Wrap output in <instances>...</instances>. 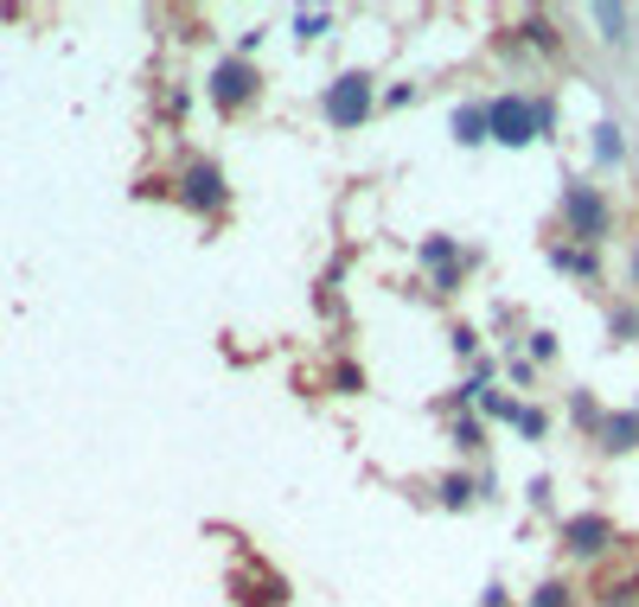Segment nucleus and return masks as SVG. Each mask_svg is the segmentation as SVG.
<instances>
[{
  "label": "nucleus",
  "instance_id": "nucleus-1",
  "mask_svg": "<svg viewBox=\"0 0 639 607\" xmlns=\"http://www.w3.org/2000/svg\"><path fill=\"white\" fill-rule=\"evenodd\" d=\"M562 230L582 243V250H601L613 237V205L601 186H588V179H569V192H562Z\"/></svg>",
  "mask_w": 639,
  "mask_h": 607
},
{
  "label": "nucleus",
  "instance_id": "nucleus-2",
  "mask_svg": "<svg viewBox=\"0 0 639 607\" xmlns=\"http://www.w3.org/2000/svg\"><path fill=\"white\" fill-rule=\"evenodd\" d=\"M204 90H211V102H218V116H243V109L262 97V71H256L243 51H230V58L211 64V83H204Z\"/></svg>",
  "mask_w": 639,
  "mask_h": 607
},
{
  "label": "nucleus",
  "instance_id": "nucleus-3",
  "mask_svg": "<svg viewBox=\"0 0 639 607\" xmlns=\"http://www.w3.org/2000/svg\"><path fill=\"white\" fill-rule=\"evenodd\" d=\"M327 122L339 128V135H352V128L371 122V109H378V90H371V71H346L327 83Z\"/></svg>",
  "mask_w": 639,
  "mask_h": 607
},
{
  "label": "nucleus",
  "instance_id": "nucleus-4",
  "mask_svg": "<svg viewBox=\"0 0 639 607\" xmlns=\"http://www.w3.org/2000/svg\"><path fill=\"white\" fill-rule=\"evenodd\" d=\"M173 199L186 205V211H199V218H218V211H224V199H230L224 167H218V160H204V153H192V160L179 167Z\"/></svg>",
  "mask_w": 639,
  "mask_h": 607
},
{
  "label": "nucleus",
  "instance_id": "nucleus-5",
  "mask_svg": "<svg viewBox=\"0 0 639 607\" xmlns=\"http://www.w3.org/2000/svg\"><path fill=\"white\" fill-rule=\"evenodd\" d=\"M620 544V531H613L608 511H576V518H562V550L576 563H601Z\"/></svg>",
  "mask_w": 639,
  "mask_h": 607
},
{
  "label": "nucleus",
  "instance_id": "nucleus-6",
  "mask_svg": "<svg viewBox=\"0 0 639 607\" xmlns=\"http://www.w3.org/2000/svg\"><path fill=\"white\" fill-rule=\"evenodd\" d=\"M486 116H492V141H506V148H525V141H537V109L531 97H492L486 102Z\"/></svg>",
  "mask_w": 639,
  "mask_h": 607
},
{
  "label": "nucleus",
  "instance_id": "nucleus-7",
  "mask_svg": "<svg viewBox=\"0 0 639 607\" xmlns=\"http://www.w3.org/2000/svg\"><path fill=\"white\" fill-rule=\"evenodd\" d=\"M422 269H429V295H460V276H467V256H460V243L455 237H422Z\"/></svg>",
  "mask_w": 639,
  "mask_h": 607
},
{
  "label": "nucleus",
  "instance_id": "nucleus-8",
  "mask_svg": "<svg viewBox=\"0 0 639 607\" xmlns=\"http://www.w3.org/2000/svg\"><path fill=\"white\" fill-rule=\"evenodd\" d=\"M595 448H601V455H633L639 448V409H608L601 429H595Z\"/></svg>",
  "mask_w": 639,
  "mask_h": 607
},
{
  "label": "nucleus",
  "instance_id": "nucleus-9",
  "mask_svg": "<svg viewBox=\"0 0 639 607\" xmlns=\"http://www.w3.org/2000/svg\"><path fill=\"white\" fill-rule=\"evenodd\" d=\"M455 141H460V148L492 141V116H486V102H460V109H455Z\"/></svg>",
  "mask_w": 639,
  "mask_h": 607
},
{
  "label": "nucleus",
  "instance_id": "nucleus-10",
  "mask_svg": "<svg viewBox=\"0 0 639 607\" xmlns=\"http://www.w3.org/2000/svg\"><path fill=\"white\" fill-rule=\"evenodd\" d=\"M550 262H557L562 276H582V281H595V276H601V256H595V250H582V243H557V250H550Z\"/></svg>",
  "mask_w": 639,
  "mask_h": 607
},
{
  "label": "nucleus",
  "instance_id": "nucleus-11",
  "mask_svg": "<svg viewBox=\"0 0 639 607\" xmlns=\"http://www.w3.org/2000/svg\"><path fill=\"white\" fill-rule=\"evenodd\" d=\"M595 160H601V167H620V160H627L620 128H613V122H595Z\"/></svg>",
  "mask_w": 639,
  "mask_h": 607
},
{
  "label": "nucleus",
  "instance_id": "nucleus-12",
  "mask_svg": "<svg viewBox=\"0 0 639 607\" xmlns=\"http://www.w3.org/2000/svg\"><path fill=\"white\" fill-rule=\"evenodd\" d=\"M525 607H576V588L569 583H557V576H550V583H537V595Z\"/></svg>",
  "mask_w": 639,
  "mask_h": 607
},
{
  "label": "nucleus",
  "instance_id": "nucleus-13",
  "mask_svg": "<svg viewBox=\"0 0 639 607\" xmlns=\"http://www.w3.org/2000/svg\"><path fill=\"white\" fill-rule=\"evenodd\" d=\"M448 435H455V448H460V455H480V441H486V422H480V416H460V422H455V429H448Z\"/></svg>",
  "mask_w": 639,
  "mask_h": 607
},
{
  "label": "nucleus",
  "instance_id": "nucleus-14",
  "mask_svg": "<svg viewBox=\"0 0 639 607\" xmlns=\"http://www.w3.org/2000/svg\"><path fill=\"white\" fill-rule=\"evenodd\" d=\"M569 416H576V422H582V429H588V441H595V429H601V416H608V409L595 404L588 390H576V404H569Z\"/></svg>",
  "mask_w": 639,
  "mask_h": 607
},
{
  "label": "nucleus",
  "instance_id": "nucleus-15",
  "mask_svg": "<svg viewBox=\"0 0 639 607\" xmlns=\"http://www.w3.org/2000/svg\"><path fill=\"white\" fill-rule=\"evenodd\" d=\"M525 39H531L537 51H562V39H557V26L543 20V13H531V20H525Z\"/></svg>",
  "mask_w": 639,
  "mask_h": 607
},
{
  "label": "nucleus",
  "instance_id": "nucleus-16",
  "mask_svg": "<svg viewBox=\"0 0 639 607\" xmlns=\"http://www.w3.org/2000/svg\"><path fill=\"white\" fill-rule=\"evenodd\" d=\"M332 390H339V397H358V390H365V371H358L352 358H339V365H332Z\"/></svg>",
  "mask_w": 639,
  "mask_h": 607
},
{
  "label": "nucleus",
  "instance_id": "nucleus-17",
  "mask_svg": "<svg viewBox=\"0 0 639 607\" xmlns=\"http://www.w3.org/2000/svg\"><path fill=\"white\" fill-rule=\"evenodd\" d=\"M511 429L525 435V441H543V429H550V416H543V409H531V404H518V422H511Z\"/></svg>",
  "mask_w": 639,
  "mask_h": 607
},
{
  "label": "nucleus",
  "instance_id": "nucleus-18",
  "mask_svg": "<svg viewBox=\"0 0 639 607\" xmlns=\"http://www.w3.org/2000/svg\"><path fill=\"white\" fill-rule=\"evenodd\" d=\"M467 499H473V474H448V480H441V506H467Z\"/></svg>",
  "mask_w": 639,
  "mask_h": 607
},
{
  "label": "nucleus",
  "instance_id": "nucleus-19",
  "mask_svg": "<svg viewBox=\"0 0 639 607\" xmlns=\"http://www.w3.org/2000/svg\"><path fill=\"white\" fill-rule=\"evenodd\" d=\"M608 332H613V339H639V307H613Z\"/></svg>",
  "mask_w": 639,
  "mask_h": 607
},
{
  "label": "nucleus",
  "instance_id": "nucleus-20",
  "mask_svg": "<svg viewBox=\"0 0 639 607\" xmlns=\"http://www.w3.org/2000/svg\"><path fill=\"white\" fill-rule=\"evenodd\" d=\"M327 26H332V13H294V32H301V39H320Z\"/></svg>",
  "mask_w": 639,
  "mask_h": 607
},
{
  "label": "nucleus",
  "instance_id": "nucleus-21",
  "mask_svg": "<svg viewBox=\"0 0 639 607\" xmlns=\"http://www.w3.org/2000/svg\"><path fill=\"white\" fill-rule=\"evenodd\" d=\"M595 20L608 26V39H627V13L620 7H595Z\"/></svg>",
  "mask_w": 639,
  "mask_h": 607
},
{
  "label": "nucleus",
  "instance_id": "nucleus-22",
  "mask_svg": "<svg viewBox=\"0 0 639 607\" xmlns=\"http://www.w3.org/2000/svg\"><path fill=\"white\" fill-rule=\"evenodd\" d=\"M557 358V332H531V365H550Z\"/></svg>",
  "mask_w": 639,
  "mask_h": 607
},
{
  "label": "nucleus",
  "instance_id": "nucleus-23",
  "mask_svg": "<svg viewBox=\"0 0 639 607\" xmlns=\"http://www.w3.org/2000/svg\"><path fill=\"white\" fill-rule=\"evenodd\" d=\"M486 404V416H499V422H518V404H511V397H499V390H492V397H480Z\"/></svg>",
  "mask_w": 639,
  "mask_h": 607
},
{
  "label": "nucleus",
  "instance_id": "nucleus-24",
  "mask_svg": "<svg viewBox=\"0 0 639 607\" xmlns=\"http://www.w3.org/2000/svg\"><path fill=\"white\" fill-rule=\"evenodd\" d=\"M531 109H537V135H550V128H557V102H550V97H531Z\"/></svg>",
  "mask_w": 639,
  "mask_h": 607
},
{
  "label": "nucleus",
  "instance_id": "nucleus-25",
  "mask_svg": "<svg viewBox=\"0 0 639 607\" xmlns=\"http://www.w3.org/2000/svg\"><path fill=\"white\" fill-rule=\"evenodd\" d=\"M511 384H525V390L537 384V365H531V358H511Z\"/></svg>",
  "mask_w": 639,
  "mask_h": 607
},
{
  "label": "nucleus",
  "instance_id": "nucleus-26",
  "mask_svg": "<svg viewBox=\"0 0 639 607\" xmlns=\"http://www.w3.org/2000/svg\"><path fill=\"white\" fill-rule=\"evenodd\" d=\"M455 352H480V332H473V327H455Z\"/></svg>",
  "mask_w": 639,
  "mask_h": 607
},
{
  "label": "nucleus",
  "instance_id": "nucleus-27",
  "mask_svg": "<svg viewBox=\"0 0 639 607\" xmlns=\"http://www.w3.org/2000/svg\"><path fill=\"white\" fill-rule=\"evenodd\" d=\"M633 276H639V250H633Z\"/></svg>",
  "mask_w": 639,
  "mask_h": 607
}]
</instances>
